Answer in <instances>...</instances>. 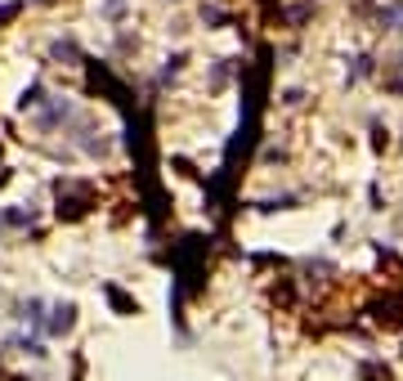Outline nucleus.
<instances>
[{"instance_id":"1","label":"nucleus","mask_w":403,"mask_h":381,"mask_svg":"<svg viewBox=\"0 0 403 381\" xmlns=\"http://www.w3.org/2000/svg\"><path fill=\"white\" fill-rule=\"evenodd\" d=\"M72 305H54V319H50V337H63L67 328H72Z\"/></svg>"},{"instance_id":"2","label":"nucleus","mask_w":403,"mask_h":381,"mask_svg":"<svg viewBox=\"0 0 403 381\" xmlns=\"http://www.w3.org/2000/svg\"><path fill=\"white\" fill-rule=\"evenodd\" d=\"M381 27H386V32H403V5H386V9H381Z\"/></svg>"},{"instance_id":"3","label":"nucleus","mask_w":403,"mask_h":381,"mask_svg":"<svg viewBox=\"0 0 403 381\" xmlns=\"http://www.w3.org/2000/svg\"><path fill=\"white\" fill-rule=\"evenodd\" d=\"M372 54H359V59H354V72H350V81H363V76H372Z\"/></svg>"}]
</instances>
